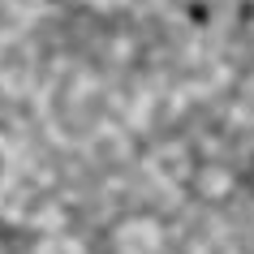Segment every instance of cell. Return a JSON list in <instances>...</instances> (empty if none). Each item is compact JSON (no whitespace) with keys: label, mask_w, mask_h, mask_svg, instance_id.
<instances>
[{"label":"cell","mask_w":254,"mask_h":254,"mask_svg":"<svg viewBox=\"0 0 254 254\" xmlns=\"http://www.w3.org/2000/svg\"><path fill=\"white\" fill-rule=\"evenodd\" d=\"M125 241H129V250H134V254H142V246H147V233H138V228H125Z\"/></svg>","instance_id":"obj_1"}]
</instances>
